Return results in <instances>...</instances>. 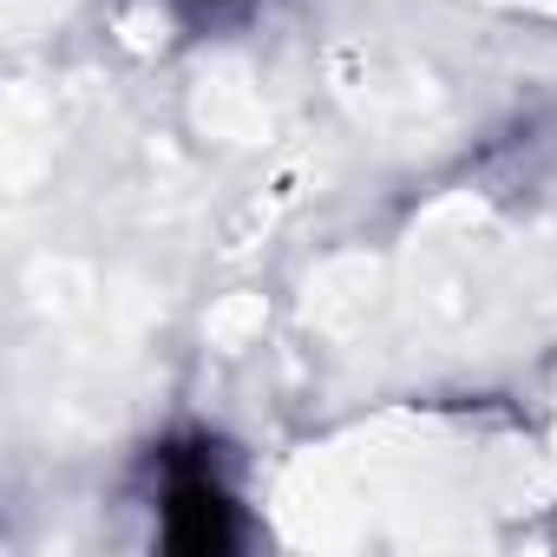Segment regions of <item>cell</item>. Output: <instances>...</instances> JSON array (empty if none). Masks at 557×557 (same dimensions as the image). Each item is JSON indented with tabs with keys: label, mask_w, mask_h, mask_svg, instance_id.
I'll return each mask as SVG.
<instances>
[{
	"label": "cell",
	"mask_w": 557,
	"mask_h": 557,
	"mask_svg": "<svg viewBox=\"0 0 557 557\" xmlns=\"http://www.w3.org/2000/svg\"><path fill=\"white\" fill-rule=\"evenodd\" d=\"M236 537V511L230 492L203 472V466H171V492H164V544L184 557H210Z\"/></svg>",
	"instance_id": "6da1fadb"
}]
</instances>
